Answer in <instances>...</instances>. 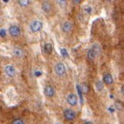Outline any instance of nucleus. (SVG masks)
I'll return each instance as SVG.
<instances>
[{"label":"nucleus","instance_id":"1","mask_svg":"<svg viewBox=\"0 0 124 124\" xmlns=\"http://www.w3.org/2000/svg\"><path fill=\"white\" fill-rule=\"evenodd\" d=\"M43 28V23L39 21H33L30 24V29L32 32H38Z\"/></svg>","mask_w":124,"mask_h":124},{"label":"nucleus","instance_id":"2","mask_svg":"<svg viewBox=\"0 0 124 124\" xmlns=\"http://www.w3.org/2000/svg\"><path fill=\"white\" fill-rule=\"evenodd\" d=\"M64 116L67 121H73L76 118V113L71 109H66L64 111Z\"/></svg>","mask_w":124,"mask_h":124},{"label":"nucleus","instance_id":"3","mask_svg":"<svg viewBox=\"0 0 124 124\" xmlns=\"http://www.w3.org/2000/svg\"><path fill=\"white\" fill-rule=\"evenodd\" d=\"M54 71H55V72L57 75L59 76H62V75H64L65 72H66V67H65L64 64L63 63H57L54 66Z\"/></svg>","mask_w":124,"mask_h":124},{"label":"nucleus","instance_id":"4","mask_svg":"<svg viewBox=\"0 0 124 124\" xmlns=\"http://www.w3.org/2000/svg\"><path fill=\"white\" fill-rule=\"evenodd\" d=\"M67 99V102H68V104L70 106H77V97L75 93H70V94L67 96V99Z\"/></svg>","mask_w":124,"mask_h":124},{"label":"nucleus","instance_id":"5","mask_svg":"<svg viewBox=\"0 0 124 124\" xmlns=\"http://www.w3.org/2000/svg\"><path fill=\"white\" fill-rule=\"evenodd\" d=\"M9 34L12 37H18L21 34V29L17 26H12V27H10L9 29Z\"/></svg>","mask_w":124,"mask_h":124},{"label":"nucleus","instance_id":"6","mask_svg":"<svg viewBox=\"0 0 124 124\" xmlns=\"http://www.w3.org/2000/svg\"><path fill=\"white\" fill-rule=\"evenodd\" d=\"M4 71H5L7 76L9 77H13L15 75V68H14V66H5Z\"/></svg>","mask_w":124,"mask_h":124},{"label":"nucleus","instance_id":"7","mask_svg":"<svg viewBox=\"0 0 124 124\" xmlns=\"http://www.w3.org/2000/svg\"><path fill=\"white\" fill-rule=\"evenodd\" d=\"M44 94L47 96V97H53L54 95V89L51 86H46L45 89H44Z\"/></svg>","mask_w":124,"mask_h":124},{"label":"nucleus","instance_id":"8","mask_svg":"<svg viewBox=\"0 0 124 124\" xmlns=\"http://www.w3.org/2000/svg\"><path fill=\"white\" fill-rule=\"evenodd\" d=\"M72 29V25H71V23L69 22V21H66V22L63 23V25H62V30L64 32H70Z\"/></svg>","mask_w":124,"mask_h":124},{"label":"nucleus","instance_id":"9","mask_svg":"<svg viewBox=\"0 0 124 124\" xmlns=\"http://www.w3.org/2000/svg\"><path fill=\"white\" fill-rule=\"evenodd\" d=\"M103 80H104V82H105V83H106V84H108V85L113 83V77H112V76L110 74V73H107V74H106L104 76Z\"/></svg>","mask_w":124,"mask_h":124},{"label":"nucleus","instance_id":"10","mask_svg":"<svg viewBox=\"0 0 124 124\" xmlns=\"http://www.w3.org/2000/svg\"><path fill=\"white\" fill-rule=\"evenodd\" d=\"M42 9H43V10L45 11V12H49L52 9V5L49 2L45 1V2H44L43 4H42Z\"/></svg>","mask_w":124,"mask_h":124},{"label":"nucleus","instance_id":"11","mask_svg":"<svg viewBox=\"0 0 124 124\" xmlns=\"http://www.w3.org/2000/svg\"><path fill=\"white\" fill-rule=\"evenodd\" d=\"M96 54H97V51H96V49H95L94 48L89 49V52H88V58H89V60H93V59H94L95 56H96Z\"/></svg>","mask_w":124,"mask_h":124},{"label":"nucleus","instance_id":"12","mask_svg":"<svg viewBox=\"0 0 124 124\" xmlns=\"http://www.w3.org/2000/svg\"><path fill=\"white\" fill-rule=\"evenodd\" d=\"M77 93H78V95H79V99H80V103L83 104V92H82V90H81V85H79V84L77 85Z\"/></svg>","mask_w":124,"mask_h":124},{"label":"nucleus","instance_id":"13","mask_svg":"<svg viewBox=\"0 0 124 124\" xmlns=\"http://www.w3.org/2000/svg\"><path fill=\"white\" fill-rule=\"evenodd\" d=\"M44 50H45L46 53H48V54H50V53L52 52V50H53V47H52V44H46L45 45H44Z\"/></svg>","mask_w":124,"mask_h":124},{"label":"nucleus","instance_id":"14","mask_svg":"<svg viewBox=\"0 0 124 124\" xmlns=\"http://www.w3.org/2000/svg\"><path fill=\"white\" fill-rule=\"evenodd\" d=\"M14 53H15V55L19 56V57H22L23 54H24V52H23V50L21 49H15Z\"/></svg>","mask_w":124,"mask_h":124},{"label":"nucleus","instance_id":"15","mask_svg":"<svg viewBox=\"0 0 124 124\" xmlns=\"http://www.w3.org/2000/svg\"><path fill=\"white\" fill-rule=\"evenodd\" d=\"M115 107H116V109L118 110V111H121V110H122V108H123L122 103L121 101H116V103H115Z\"/></svg>","mask_w":124,"mask_h":124},{"label":"nucleus","instance_id":"16","mask_svg":"<svg viewBox=\"0 0 124 124\" xmlns=\"http://www.w3.org/2000/svg\"><path fill=\"white\" fill-rule=\"evenodd\" d=\"M60 53H61L62 56L65 57V58H68L69 57V54H68V52L66 49H60Z\"/></svg>","mask_w":124,"mask_h":124},{"label":"nucleus","instance_id":"17","mask_svg":"<svg viewBox=\"0 0 124 124\" xmlns=\"http://www.w3.org/2000/svg\"><path fill=\"white\" fill-rule=\"evenodd\" d=\"M95 85H96V88H97L98 91H101L102 89H103V85H102V83L100 81H97L96 83H95Z\"/></svg>","mask_w":124,"mask_h":124},{"label":"nucleus","instance_id":"18","mask_svg":"<svg viewBox=\"0 0 124 124\" xmlns=\"http://www.w3.org/2000/svg\"><path fill=\"white\" fill-rule=\"evenodd\" d=\"M29 1H27V0H25V1H21V0H20V1H18V4L21 5V6H27L28 4H29Z\"/></svg>","mask_w":124,"mask_h":124},{"label":"nucleus","instance_id":"19","mask_svg":"<svg viewBox=\"0 0 124 124\" xmlns=\"http://www.w3.org/2000/svg\"><path fill=\"white\" fill-rule=\"evenodd\" d=\"M11 124H25V123H24V122L21 119H19L18 118V119H15L11 122Z\"/></svg>","mask_w":124,"mask_h":124},{"label":"nucleus","instance_id":"20","mask_svg":"<svg viewBox=\"0 0 124 124\" xmlns=\"http://www.w3.org/2000/svg\"><path fill=\"white\" fill-rule=\"evenodd\" d=\"M81 90L83 93H87L89 91V88H88V85L87 84H83V87L82 88L81 87Z\"/></svg>","mask_w":124,"mask_h":124},{"label":"nucleus","instance_id":"21","mask_svg":"<svg viewBox=\"0 0 124 124\" xmlns=\"http://www.w3.org/2000/svg\"><path fill=\"white\" fill-rule=\"evenodd\" d=\"M6 36V31L4 29H1L0 30V37H4Z\"/></svg>","mask_w":124,"mask_h":124},{"label":"nucleus","instance_id":"22","mask_svg":"<svg viewBox=\"0 0 124 124\" xmlns=\"http://www.w3.org/2000/svg\"><path fill=\"white\" fill-rule=\"evenodd\" d=\"M85 11L87 13H89V14H90V13L92 12V8L91 7H88V8H85Z\"/></svg>","mask_w":124,"mask_h":124},{"label":"nucleus","instance_id":"23","mask_svg":"<svg viewBox=\"0 0 124 124\" xmlns=\"http://www.w3.org/2000/svg\"><path fill=\"white\" fill-rule=\"evenodd\" d=\"M34 75H35V77H39V76H41L42 75V71H35Z\"/></svg>","mask_w":124,"mask_h":124},{"label":"nucleus","instance_id":"24","mask_svg":"<svg viewBox=\"0 0 124 124\" xmlns=\"http://www.w3.org/2000/svg\"><path fill=\"white\" fill-rule=\"evenodd\" d=\"M57 3H58V4H66V1H57Z\"/></svg>","mask_w":124,"mask_h":124},{"label":"nucleus","instance_id":"25","mask_svg":"<svg viewBox=\"0 0 124 124\" xmlns=\"http://www.w3.org/2000/svg\"><path fill=\"white\" fill-rule=\"evenodd\" d=\"M108 110H109L110 111H111V113H113V112L115 111V110H114V109H113V108H112V107H110V108H109V109H108Z\"/></svg>","mask_w":124,"mask_h":124},{"label":"nucleus","instance_id":"26","mask_svg":"<svg viewBox=\"0 0 124 124\" xmlns=\"http://www.w3.org/2000/svg\"><path fill=\"white\" fill-rule=\"evenodd\" d=\"M73 3H75V4H79V3H81V1L80 0H74Z\"/></svg>","mask_w":124,"mask_h":124},{"label":"nucleus","instance_id":"27","mask_svg":"<svg viewBox=\"0 0 124 124\" xmlns=\"http://www.w3.org/2000/svg\"><path fill=\"white\" fill-rule=\"evenodd\" d=\"M124 90H123V86H122V88H121V93H122V94H123V93H124Z\"/></svg>","mask_w":124,"mask_h":124},{"label":"nucleus","instance_id":"28","mask_svg":"<svg viewBox=\"0 0 124 124\" xmlns=\"http://www.w3.org/2000/svg\"><path fill=\"white\" fill-rule=\"evenodd\" d=\"M83 124H93V122H84Z\"/></svg>","mask_w":124,"mask_h":124},{"label":"nucleus","instance_id":"29","mask_svg":"<svg viewBox=\"0 0 124 124\" xmlns=\"http://www.w3.org/2000/svg\"><path fill=\"white\" fill-rule=\"evenodd\" d=\"M110 98H111V99H112V98H114V95L111 94V95H110Z\"/></svg>","mask_w":124,"mask_h":124},{"label":"nucleus","instance_id":"30","mask_svg":"<svg viewBox=\"0 0 124 124\" xmlns=\"http://www.w3.org/2000/svg\"><path fill=\"white\" fill-rule=\"evenodd\" d=\"M4 3H8L9 1H8V0H4Z\"/></svg>","mask_w":124,"mask_h":124}]
</instances>
